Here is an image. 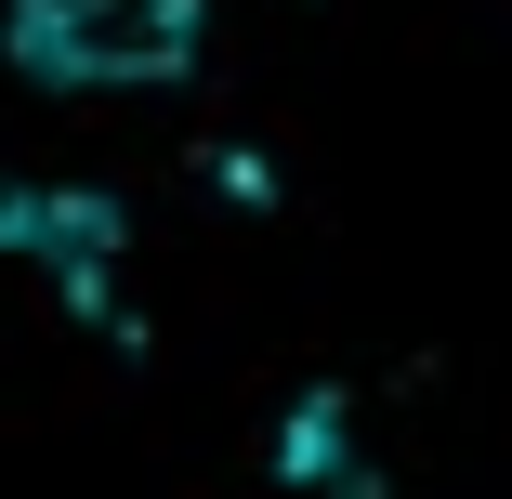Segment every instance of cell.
<instances>
[{
  "instance_id": "obj_1",
  "label": "cell",
  "mask_w": 512,
  "mask_h": 499,
  "mask_svg": "<svg viewBox=\"0 0 512 499\" xmlns=\"http://www.w3.org/2000/svg\"><path fill=\"white\" fill-rule=\"evenodd\" d=\"M0 40L53 92H171L211 53V0H0Z\"/></svg>"
}]
</instances>
